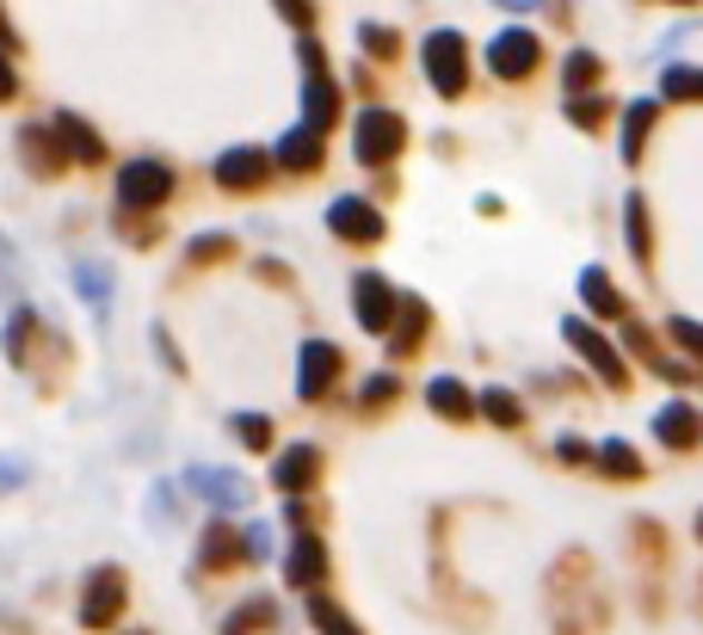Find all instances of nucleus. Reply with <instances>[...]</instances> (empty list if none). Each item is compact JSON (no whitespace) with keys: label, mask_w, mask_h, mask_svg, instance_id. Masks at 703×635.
<instances>
[{"label":"nucleus","mask_w":703,"mask_h":635,"mask_svg":"<svg viewBox=\"0 0 703 635\" xmlns=\"http://www.w3.org/2000/svg\"><path fill=\"white\" fill-rule=\"evenodd\" d=\"M396 395V377H371V383H364V408H371V401H389Z\"/></svg>","instance_id":"nucleus-40"},{"label":"nucleus","mask_w":703,"mask_h":635,"mask_svg":"<svg viewBox=\"0 0 703 635\" xmlns=\"http://www.w3.org/2000/svg\"><path fill=\"white\" fill-rule=\"evenodd\" d=\"M389 321H401V328L389 333V345H396V352H413V340L426 333V303L420 296H401V315H389Z\"/></svg>","instance_id":"nucleus-20"},{"label":"nucleus","mask_w":703,"mask_h":635,"mask_svg":"<svg viewBox=\"0 0 703 635\" xmlns=\"http://www.w3.org/2000/svg\"><path fill=\"white\" fill-rule=\"evenodd\" d=\"M661 94H666V99H703V68L673 62V68L661 75Z\"/></svg>","instance_id":"nucleus-24"},{"label":"nucleus","mask_w":703,"mask_h":635,"mask_svg":"<svg viewBox=\"0 0 703 635\" xmlns=\"http://www.w3.org/2000/svg\"><path fill=\"white\" fill-rule=\"evenodd\" d=\"M19 481H26V463H19V457H7V463H0V488H19Z\"/></svg>","instance_id":"nucleus-41"},{"label":"nucleus","mask_w":703,"mask_h":635,"mask_svg":"<svg viewBox=\"0 0 703 635\" xmlns=\"http://www.w3.org/2000/svg\"><path fill=\"white\" fill-rule=\"evenodd\" d=\"M697 530H703V525H697Z\"/></svg>","instance_id":"nucleus-43"},{"label":"nucleus","mask_w":703,"mask_h":635,"mask_svg":"<svg viewBox=\"0 0 703 635\" xmlns=\"http://www.w3.org/2000/svg\"><path fill=\"white\" fill-rule=\"evenodd\" d=\"M124 598H130L124 568H94L87 574V593H80V623H87V629H111V623L124 617Z\"/></svg>","instance_id":"nucleus-2"},{"label":"nucleus","mask_w":703,"mask_h":635,"mask_svg":"<svg viewBox=\"0 0 703 635\" xmlns=\"http://www.w3.org/2000/svg\"><path fill=\"white\" fill-rule=\"evenodd\" d=\"M0 296H19V253L7 235H0Z\"/></svg>","instance_id":"nucleus-33"},{"label":"nucleus","mask_w":703,"mask_h":635,"mask_svg":"<svg viewBox=\"0 0 703 635\" xmlns=\"http://www.w3.org/2000/svg\"><path fill=\"white\" fill-rule=\"evenodd\" d=\"M598 463H605V476H624V481H636V476H642L636 450L617 444V438H611V444H598Z\"/></svg>","instance_id":"nucleus-26"},{"label":"nucleus","mask_w":703,"mask_h":635,"mask_svg":"<svg viewBox=\"0 0 703 635\" xmlns=\"http://www.w3.org/2000/svg\"><path fill=\"white\" fill-rule=\"evenodd\" d=\"M19 31H13V13H7V0H0V50H13Z\"/></svg>","instance_id":"nucleus-42"},{"label":"nucleus","mask_w":703,"mask_h":635,"mask_svg":"<svg viewBox=\"0 0 703 635\" xmlns=\"http://www.w3.org/2000/svg\"><path fill=\"white\" fill-rule=\"evenodd\" d=\"M328 223H333L340 241H377L383 235V216H377V204H364V198H333Z\"/></svg>","instance_id":"nucleus-11"},{"label":"nucleus","mask_w":703,"mask_h":635,"mask_svg":"<svg viewBox=\"0 0 703 635\" xmlns=\"http://www.w3.org/2000/svg\"><path fill=\"white\" fill-rule=\"evenodd\" d=\"M266 173H272V155H266V148H228V155H216V186H228V192L260 186Z\"/></svg>","instance_id":"nucleus-9"},{"label":"nucleus","mask_w":703,"mask_h":635,"mask_svg":"<svg viewBox=\"0 0 703 635\" xmlns=\"http://www.w3.org/2000/svg\"><path fill=\"white\" fill-rule=\"evenodd\" d=\"M537 56H544V50H537V38L525 26H512V31H500V38H494L488 68H494V75H506V80H525L537 68Z\"/></svg>","instance_id":"nucleus-7"},{"label":"nucleus","mask_w":703,"mask_h":635,"mask_svg":"<svg viewBox=\"0 0 703 635\" xmlns=\"http://www.w3.org/2000/svg\"><path fill=\"white\" fill-rule=\"evenodd\" d=\"M309 623H315L321 635H359V629H352V617H345L340 605H328V598H315V605H309Z\"/></svg>","instance_id":"nucleus-28"},{"label":"nucleus","mask_w":703,"mask_h":635,"mask_svg":"<svg viewBox=\"0 0 703 635\" xmlns=\"http://www.w3.org/2000/svg\"><path fill=\"white\" fill-rule=\"evenodd\" d=\"M38 328L43 321L31 315V309H13V315H7V328H0V352H7L13 371H31V340H38Z\"/></svg>","instance_id":"nucleus-14"},{"label":"nucleus","mask_w":703,"mask_h":635,"mask_svg":"<svg viewBox=\"0 0 703 635\" xmlns=\"http://www.w3.org/2000/svg\"><path fill=\"white\" fill-rule=\"evenodd\" d=\"M401 143H408V124L396 118V111H364L359 118V160L364 167H389V160L401 155Z\"/></svg>","instance_id":"nucleus-4"},{"label":"nucleus","mask_w":703,"mask_h":635,"mask_svg":"<svg viewBox=\"0 0 703 635\" xmlns=\"http://www.w3.org/2000/svg\"><path fill=\"white\" fill-rule=\"evenodd\" d=\"M204 568H223V561H235V537H228V530L223 525H211V530H204Z\"/></svg>","instance_id":"nucleus-31"},{"label":"nucleus","mask_w":703,"mask_h":635,"mask_svg":"<svg viewBox=\"0 0 703 635\" xmlns=\"http://www.w3.org/2000/svg\"><path fill=\"white\" fill-rule=\"evenodd\" d=\"M562 340H568L574 352H580L586 364H593V371L605 377V383H617V389L629 383V364L617 358V345H611V340H598V333L586 328V321H562Z\"/></svg>","instance_id":"nucleus-5"},{"label":"nucleus","mask_w":703,"mask_h":635,"mask_svg":"<svg viewBox=\"0 0 703 635\" xmlns=\"http://www.w3.org/2000/svg\"><path fill=\"white\" fill-rule=\"evenodd\" d=\"M666 328H673V340L685 345V352H697V358H703V328H697V321L678 315V321H666Z\"/></svg>","instance_id":"nucleus-35"},{"label":"nucleus","mask_w":703,"mask_h":635,"mask_svg":"<svg viewBox=\"0 0 703 635\" xmlns=\"http://www.w3.org/2000/svg\"><path fill=\"white\" fill-rule=\"evenodd\" d=\"M315 476H321V450L315 444H291L279 463H272V481H279L284 494H303Z\"/></svg>","instance_id":"nucleus-13"},{"label":"nucleus","mask_w":703,"mask_h":635,"mask_svg":"<svg viewBox=\"0 0 703 635\" xmlns=\"http://www.w3.org/2000/svg\"><path fill=\"white\" fill-rule=\"evenodd\" d=\"M50 136H56V148H62L68 160H80V167H99V160H106L99 130L87 118H75V111H56V118H50Z\"/></svg>","instance_id":"nucleus-6"},{"label":"nucleus","mask_w":703,"mask_h":635,"mask_svg":"<svg viewBox=\"0 0 703 635\" xmlns=\"http://www.w3.org/2000/svg\"><path fill=\"white\" fill-rule=\"evenodd\" d=\"M654 438L673 444V450H691V444H697V413H691L685 401H678V408H661V413H654Z\"/></svg>","instance_id":"nucleus-17"},{"label":"nucleus","mask_w":703,"mask_h":635,"mask_svg":"<svg viewBox=\"0 0 703 635\" xmlns=\"http://www.w3.org/2000/svg\"><path fill=\"white\" fill-rule=\"evenodd\" d=\"M562 80H568V94H586V87L598 80V56L574 50V56H568V68H562Z\"/></svg>","instance_id":"nucleus-30"},{"label":"nucleus","mask_w":703,"mask_h":635,"mask_svg":"<svg viewBox=\"0 0 703 635\" xmlns=\"http://www.w3.org/2000/svg\"><path fill=\"white\" fill-rule=\"evenodd\" d=\"M598 118H605L598 99H580V106H574V124H580V130H598Z\"/></svg>","instance_id":"nucleus-39"},{"label":"nucleus","mask_w":703,"mask_h":635,"mask_svg":"<svg viewBox=\"0 0 703 635\" xmlns=\"http://www.w3.org/2000/svg\"><path fill=\"white\" fill-rule=\"evenodd\" d=\"M19 160H26L38 179H56V173L68 167V155L56 148V136H50V124H26L19 130Z\"/></svg>","instance_id":"nucleus-12"},{"label":"nucleus","mask_w":703,"mask_h":635,"mask_svg":"<svg viewBox=\"0 0 703 635\" xmlns=\"http://www.w3.org/2000/svg\"><path fill=\"white\" fill-rule=\"evenodd\" d=\"M192 488H198L204 500L228 506V512H235V506H247V481H241V476H216V469H192Z\"/></svg>","instance_id":"nucleus-19"},{"label":"nucleus","mask_w":703,"mask_h":635,"mask_svg":"<svg viewBox=\"0 0 703 635\" xmlns=\"http://www.w3.org/2000/svg\"><path fill=\"white\" fill-rule=\"evenodd\" d=\"M426 68H432L438 94L457 99L469 87V50H463V38H457V31H432V38H426Z\"/></svg>","instance_id":"nucleus-3"},{"label":"nucleus","mask_w":703,"mask_h":635,"mask_svg":"<svg viewBox=\"0 0 703 635\" xmlns=\"http://www.w3.org/2000/svg\"><path fill=\"white\" fill-rule=\"evenodd\" d=\"M19 99V75H13V50H0V106Z\"/></svg>","instance_id":"nucleus-37"},{"label":"nucleus","mask_w":703,"mask_h":635,"mask_svg":"<svg viewBox=\"0 0 703 635\" xmlns=\"http://www.w3.org/2000/svg\"><path fill=\"white\" fill-rule=\"evenodd\" d=\"M272 617H279V605H272V598H247V605H241L235 617H223V635H247V629H266Z\"/></svg>","instance_id":"nucleus-23"},{"label":"nucleus","mask_w":703,"mask_h":635,"mask_svg":"<svg viewBox=\"0 0 703 635\" xmlns=\"http://www.w3.org/2000/svg\"><path fill=\"white\" fill-rule=\"evenodd\" d=\"M279 13L291 19L296 31H309V26H315V0H279Z\"/></svg>","instance_id":"nucleus-36"},{"label":"nucleus","mask_w":703,"mask_h":635,"mask_svg":"<svg viewBox=\"0 0 703 635\" xmlns=\"http://www.w3.org/2000/svg\"><path fill=\"white\" fill-rule=\"evenodd\" d=\"M426 401H432V413H445V420H476V395H469L457 377H432V383H426Z\"/></svg>","instance_id":"nucleus-16"},{"label":"nucleus","mask_w":703,"mask_h":635,"mask_svg":"<svg viewBox=\"0 0 703 635\" xmlns=\"http://www.w3.org/2000/svg\"><path fill=\"white\" fill-rule=\"evenodd\" d=\"M648 124H654V106H629V118H624V160L642 155V136H648Z\"/></svg>","instance_id":"nucleus-29"},{"label":"nucleus","mask_w":703,"mask_h":635,"mask_svg":"<svg viewBox=\"0 0 703 635\" xmlns=\"http://www.w3.org/2000/svg\"><path fill=\"white\" fill-rule=\"evenodd\" d=\"M167 198H173V167L167 160H124L118 211H160Z\"/></svg>","instance_id":"nucleus-1"},{"label":"nucleus","mask_w":703,"mask_h":635,"mask_svg":"<svg viewBox=\"0 0 703 635\" xmlns=\"http://www.w3.org/2000/svg\"><path fill=\"white\" fill-rule=\"evenodd\" d=\"M75 291L87 296V309H94V315H106V309H111V279H106V265H75Z\"/></svg>","instance_id":"nucleus-21"},{"label":"nucleus","mask_w":703,"mask_h":635,"mask_svg":"<svg viewBox=\"0 0 703 635\" xmlns=\"http://www.w3.org/2000/svg\"><path fill=\"white\" fill-rule=\"evenodd\" d=\"M284 574H291V586H315L321 574H328V549H321V537H296Z\"/></svg>","instance_id":"nucleus-18"},{"label":"nucleus","mask_w":703,"mask_h":635,"mask_svg":"<svg viewBox=\"0 0 703 635\" xmlns=\"http://www.w3.org/2000/svg\"><path fill=\"white\" fill-rule=\"evenodd\" d=\"M624 216H629V247H636V260H648V204L629 198Z\"/></svg>","instance_id":"nucleus-32"},{"label":"nucleus","mask_w":703,"mask_h":635,"mask_svg":"<svg viewBox=\"0 0 703 635\" xmlns=\"http://www.w3.org/2000/svg\"><path fill=\"white\" fill-rule=\"evenodd\" d=\"M321 148H328V143H321V130H309V124H303V130H291L279 148H272V160L291 167V173H309V167H321Z\"/></svg>","instance_id":"nucleus-15"},{"label":"nucleus","mask_w":703,"mask_h":635,"mask_svg":"<svg viewBox=\"0 0 703 635\" xmlns=\"http://www.w3.org/2000/svg\"><path fill=\"white\" fill-rule=\"evenodd\" d=\"M580 296L598 309V315H611V321L624 315V296H617V291L605 284V272H598V265H593V272H580Z\"/></svg>","instance_id":"nucleus-22"},{"label":"nucleus","mask_w":703,"mask_h":635,"mask_svg":"<svg viewBox=\"0 0 703 635\" xmlns=\"http://www.w3.org/2000/svg\"><path fill=\"white\" fill-rule=\"evenodd\" d=\"M476 413H488L494 426H518V420H525V408H518L512 389H488V395L476 401Z\"/></svg>","instance_id":"nucleus-25"},{"label":"nucleus","mask_w":703,"mask_h":635,"mask_svg":"<svg viewBox=\"0 0 703 635\" xmlns=\"http://www.w3.org/2000/svg\"><path fill=\"white\" fill-rule=\"evenodd\" d=\"M333 377H340V345H333V340H309L303 345V377H296V395L315 401L321 389H333Z\"/></svg>","instance_id":"nucleus-10"},{"label":"nucleus","mask_w":703,"mask_h":635,"mask_svg":"<svg viewBox=\"0 0 703 635\" xmlns=\"http://www.w3.org/2000/svg\"><path fill=\"white\" fill-rule=\"evenodd\" d=\"M235 438L247 450H272V420L266 413H235Z\"/></svg>","instance_id":"nucleus-27"},{"label":"nucleus","mask_w":703,"mask_h":635,"mask_svg":"<svg viewBox=\"0 0 703 635\" xmlns=\"http://www.w3.org/2000/svg\"><path fill=\"white\" fill-rule=\"evenodd\" d=\"M223 253H228V235H198V241L186 247V260L204 265V260H223Z\"/></svg>","instance_id":"nucleus-34"},{"label":"nucleus","mask_w":703,"mask_h":635,"mask_svg":"<svg viewBox=\"0 0 703 635\" xmlns=\"http://www.w3.org/2000/svg\"><path fill=\"white\" fill-rule=\"evenodd\" d=\"M359 43H364L371 56H396V38H389L383 26H364V31H359Z\"/></svg>","instance_id":"nucleus-38"},{"label":"nucleus","mask_w":703,"mask_h":635,"mask_svg":"<svg viewBox=\"0 0 703 635\" xmlns=\"http://www.w3.org/2000/svg\"><path fill=\"white\" fill-rule=\"evenodd\" d=\"M352 303H359V328H364V333H389V315H396V291H389L377 272H359V284H352Z\"/></svg>","instance_id":"nucleus-8"}]
</instances>
